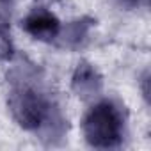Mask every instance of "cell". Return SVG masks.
<instances>
[{
    "instance_id": "1",
    "label": "cell",
    "mask_w": 151,
    "mask_h": 151,
    "mask_svg": "<svg viewBox=\"0 0 151 151\" xmlns=\"http://www.w3.org/2000/svg\"><path fill=\"white\" fill-rule=\"evenodd\" d=\"M14 121L39 135L45 142L62 139L68 132V121L60 114L55 101L43 89L34 69L18 68L11 73V93L7 98Z\"/></svg>"
},
{
    "instance_id": "2",
    "label": "cell",
    "mask_w": 151,
    "mask_h": 151,
    "mask_svg": "<svg viewBox=\"0 0 151 151\" xmlns=\"http://www.w3.org/2000/svg\"><path fill=\"white\" fill-rule=\"evenodd\" d=\"M82 130L89 146L100 149L117 147L124 135V114L112 100L98 101L86 114Z\"/></svg>"
},
{
    "instance_id": "3",
    "label": "cell",
    "mask_w": 151,
    "mask_h": 151,
    "mask_svg": "<svg viewBox=\"0 0 151 151\" xmlns=\"http://www.w3.org/2000/svg\"><path fill=\"white\" fill-rule=\"evenodd\" d=\"M71 87L80 100L89 101V100H94L100 96V93L103 89V78L93 64L84 60L77 66V69L73 73Z\"/></svg>"
},
{
    "instance_id": "4",
    "label": "cell",
    "mask_w": 151,
    "mask_h": 151,
    "mask_svg": "<svg viewBox=\"0 0 151 151\" xmlns=\"http://www.w3.org/2000/svg\"><path fill=\"white\" fill-rule=\"evenodd\" d=\"M22 27L34 39L52 41V39L57 37V34L60 30V22H59V18L55 14H52L50 11L39 7V9H34L32 13H29L23 18Z\"/></svg>"
},
{
    "instance_id": "5",
    "label": "cell",
    "mask_w": 151,
    "mask_h": 151,
    "mask_svg": "<svg viewBox=\"0 0 151 151\" xmlns=\"http://www.w3.org/2000/svg\"><path fill=\"white\" fill-rule=\"evenodd\" d=\"M91 25H93V20H89V18H82V20L68 23L57 34L59 45L66 46V48H78L84 43V39L87 37V32H89Z\"/></svg>"
},
{
    "instance_id": "6",
    "label": "cell",
    "mask_w": 151,
    "mask_h": 151,
    "mask_svg": "<svg viewBox=\"0 0 151 151\" xmlns=\"http://www.w3.org/2000/svg\"><path fill=\"white\" fill-rule=\"evenodd\" d=\"M13 55H14V46L7 34V29L0 27V60H11Z\"/></svg>"
},
{
    "instance_id": "7",
    "label": "cell",
    "mask_w": 151,
    "mask_h": 151,
    "mask_svg": "<svg viewBox=\"0 0 151 151\" xmlns=\"http://www.w3.org/2000/svg\"><path fill=\"white\" fill-rule=\"evenodd\" d=\"M13 11V0H0V27H9Z\"/></svg>"
},
{
    "instance_id": "8",
    "label": "cell",
    "mask_w": 151,
    "mask_h": 151,
    "mask_svg": "<svg viewBox=\"0 0 151 151\" xmlns=\"http://www.w3.org/2000/svg\"><path fill=\"white\" fill-rule=\"evenodd\" d=\"M119 2V6H123V7H135L137 4H139V0H117Z\"/></svg>"
},
{
    "instance_id": "9",
    "label": "cell",
    "mask_w": 151,
    "mask_h": 151,
    "mask_svg": "<svg viewBox=\"0 0 151 151\" xmlns=\"http://www.w3.org/2000/svg\"><path fill=\"white\" fill-rule=\"evenodd\" d=\"M142 82H144V86H146V82H147V73L144 75V78H142ZM144 96L147 98V89H146V87H144Z\"/></svg>"
}]
</instances>
